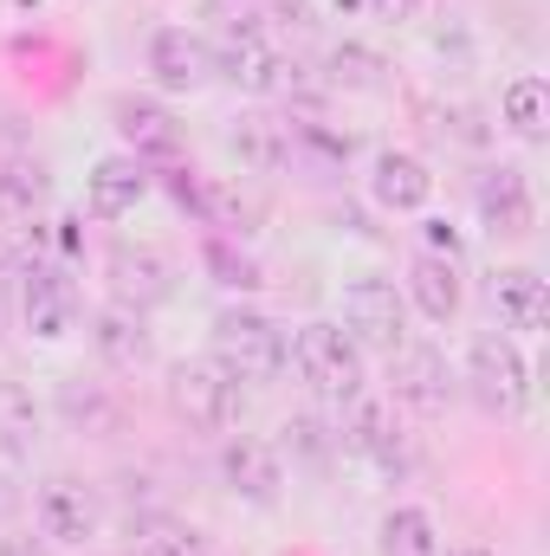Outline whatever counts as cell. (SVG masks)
<instances>
[{
	"instance_id": "cell-33",
	"label": "cell",
	"mask_w": 550,
	"mask_h": 556,
	"mask_svg": "<svg viewBox=\"0 0 550 556\" xmlns=\"http://www.w3.org/2000/svg\"><path fill=\"white\" fill-rule=\"evenodd\" d=\"M0 556H52L46 538H0Z\"/></svg>"
},
{
	"instance_id": "cell-4",
	"label": "cell",
	"mask_w": 550,
	"mask_h": 556,
	"mask_svg": "<svg viewBox=\"0 0 550 556\" xmlns=\"http://www.w3.org/2000/svg\"><path fill=\"white\" fill-rule=\"evenodd\" d=\"M357 350H383V356H396L402 343H409V304H402V291L389 285V278H357L350 291H343V324H337Z\"/></svg>"
},
{
	"instance_id": "cell-1",
	"label": "cell",
	"mask_w": 550,
	"mask_h": 556,
	"mask_svg": "<svg viewBox=\"0 0 550 556\" xmlns=\"http://www.w3.org/2000/svg\"><path fill=\"white\" fill-rule=\"evenodd\" d=\"M285 363H291L298 382H311V395H324V402H357V395H363V350H357L337 324H298V337L285 343Z\"/></svg>"
},
{
	"instance_id": "cell-30",
	"label": "cell",
	"mask_w": 550,
	"mask_h": 556,
	"mask_svg": "<svg viewBox=\"0 0 550 556\" xmlns=\"http://www.w3.org/2000/svg\"><path fill=\"white\" fill-rule=\"evenodd\" d=\"M427 253H434V260H460V233H453L447 220H427Z\"/></svg>"
},
{
	"instance_id": "cell-11",
	"label": "cell",
	"mask_w": 550,
	"mask_h": 556,
	"mask_svg": "<svg viewBox=\"0 0 550 556\" xmlns=\"http://www.w3.org/2000/svg\"><path fill=\"white\" fill-rule=\"evenodd\" d=\"M33 511H39V538L46 544H91L98 538V498L78 479H46Z\"/></svg>"
},
{
	"instance_id": "cell-3",
	"label": "cell",
	"mask_w": 550,
	"mask_h": 556,
	"mask_svg": "<svg viewBox=\"0 0 550 556\" xmlns=\"http://www.w3.org/2000/svg\"><path fill=\"white\" fill-rule=\"evenodd\" d=\"M168 408L188 420V427L227 433L240 420V408H247V395H240V382L214 356H195V363H175L168 369Z\"/></svg>"
},
{
	"instance_id": "cell-17",
	"label": "cell",
	"mask_w": 550,
	"mask_h": 556,
	"mask_svg": "<svg viewBox=\"0 0 550 556\" xmlns=\"http://www.w3.org/2000/svg\"><path fill=\"white\" fill-rule=\"evenodd\" d=\"M91 350L104 356V369L137 376L142 363H149V330H142V311H124V304L98 311V317H91Z\"/></svg>"
},
{
	"instance_id": "cell-14",
	"label": "cell",
	"mask_w": 550,
	"mask_h": 556,
	"mask_svg": "<svg viewBox=\"0 0 550 556\" xmlns=\"http://www.w3.org/2000/svg\"><path fill=\"white\" fill-rule=\"evenodd\" d=\"M149 194V175H142L137 155H104L91 175H85V214L91 220H124Z\"/></svg>"
},
{
	"instance_id": "cell-31",
	"label": "cell",
	"mask_w": 550,
	"mask_h": 556,
	"mask_svg": "<svg viewBox=\"0 0 550 556\" xmlns=\"http://www.w3.org/2000/svg\"><path fill=\"white\" fill-rule=\"evenodd\" d=\"M20 505H26V492H20V479H13V472L0 466V525H7V518H13Z\"/></svg>"
},
{
	"instance_id": "cell-20",
	"label": "cell",
	"mask_w": 550,
	"mask_h": 556,
	"mask_svg": "<svg viewBox=\"0 0 550 556\" xmlns=\"http://www.w3.org/2000/svg\"><path fill=\"white\" fill-rule=\"evenodd\" d=\"M409 298L427 324H453V317H460V273H453V260L421 253L409 266Z\"/></svg>"
},
{
	"instance_id": "cell-28",
	"label": "cell",
	"mask_w": 550,
	"mask_h": 556,
	"mask_svg": "<svg viewBox=\"0 0 550 556\" xmlns=\"http://www.w3.org/2000/svg\"><path fill=\"white\" fill-rule=\"evenodd\" d=\"M137 556H214V551H208V538L188 531V525H149L137 538Z\"/></svg>"
},
{
	"instance_id": "cell-18",
	"label": "cell",
	"mask_w": 550,
	"mask_h": 556,
	"mask_svg": "<svg viewBox=\"0 0 550 556\" xmlns=\"http://www.w3.org/2000/svg\"><path fill=\"white\" fill-rule=\"evenodd\" d=\"M402 427H396V415H389V402H350V420H343V453H357V459H376V466H396L402 459V440H396Z\"/></svg>"
},
{
	"instance_id": "cell-25",
	"label": "cell",
	"mask_w": 550,
	"mask_h": 556,
	"mask_svg": "<svg viewBox=\"0 0 550 556\" xmlns=\"http://www.w3.org/2000/svg\"><path fill=\"white\" fill-rule=\"evenodd\" d=\"M383 556H440L434 518L414 511V505H396V511L383 518Z\"/></svg>"
},
{
	"instance_id": "cell-23",
	"label": "cell",
	"mask_w": 550,
	"mask_h": 556,
	"mask_svg": "<svg viewBox=\"0 0 550 556\" xmlns=\"http://www.w3.org/2000/svg\"><path fill=\"white\" fill-rule=\"evenodd\" d=\"M499 111H505V124H512L525 142H538L550 130V85L538 78V72L512 78V85H505V98H499Z\"/></svg>"
},
{
	"instance_id": "cell-32",
	"label": "cell",
	"mask_w": 550,
	"mask_h": 556,
	"mask_svg": "<svg viewBox=\"0 0 550 556\" xmlns=\"http://www.w3.org/2000/svg\"><path fill=\"white\" fill-rule=\"evenodd\" d=\"M266 13H273L278 26H304V20H311V7H304V0H266Z\"/></svg>"
},
{
	"instance_id": "cell-7",
	"label": "cell",
	"mask_w": 550,
	"mask_h": 556,
	"mask_svg": "<svg viewBox=\"0 0 550 556\" xmlns=\"http://www.w3.org/2000/svg\"><path fill=\"white\" fill-rule=\"evenodd\" d=\"M20 324H26L39 343L72 337V330H78V291H72V278L52 273V266H33V273L20 278Z\"/></svg>"
},
{
	"instance_id": "cell-21",
	"label": "cell",
	"mask_w": 550,
	"mask_h": 556,
	"mask_svg": "<svg viewBox=\"0 0 550 556\" xmlns=\"http://www.w3.org/2000/svg\"><path fill=\"white\" fill-rule=\"evenodd\" d=\"M117 130L124 142L142 155H182V130H175V117L162 111V104H149V98H117Z\"/></svg>"
},
{
	"instance_id": "cell-27",
	"label": "cell",
	"mask_w": 550,
	"mask_h": 556,
	"mask_svg": "<svg viewBox=\"0 0 550 556\" xmlns=\"http://www.w3.org/2000/svg\"><path fill=\"white\" fill-rule=\"evenodd\" d=\"M330 85L376 91V85H383V59H376L370 46H337V52H330Z\"/></svg>"
},
{
	"instance_id": "cell-10",
	"label": "cell",
	"mask_w": 550,
	"mask_h": 556,
	"mask_svg": "<svg viewBox=\"0 0 550 556\" xmlns=\"http://www.w3.org/2000/svg\"><path fill=\"white\" fill-rule=\"evenodd\" d=\"M473 201H479L486 233H499V240H518V233H532V220H538V201H532L525 168H486L479 188H473Z\"/></svg>"
},
{
	"instance_id": "cell-34",
	"label": "cell",
	"mask_w": 550,
	"mask_h": 556,
	"mask_svg": "<svg viewBox=\"0 0 550 556\" xmlns=\"http://www.w3.org/2000/svg\"><path fill=\"white\" fill-rule=\"evenodd\" d=\"M376 7V20H414L421 13V0H370Z\"/></svg>"
},
{
	"instance_id": "cell-6",
	"label": "cell",
	"mask_w": 550,
	"mask_h": 556,
	"mask_svg": "<svg viewBox=\"0 0 550 556\" xmlns=\"http://www.w3.org/2000/svg\"><path fill=\"white\" fill-rule=\"evenodd\" d=\"M208 52H214V72H221L227 85L253 91V98L291 91V72H298V65H285L273 46H266V33H260V26H247V20H234V26L221 33V46H208Z\"/></svg>"
},
{
	"instance_id": "cell-35",
	"label": "cell",
	"mask_w": 550,
	"mask_h": 556,
	"mask_svg": "<svg viewBox=\"0 0 550 556\" xmlns=\"http://www.w3.org/2000/svg\"><path fill=\"white\" fill-rule=\"evenodd\" d=\"M460 556H492V551H460Z\"/></svg>"
},
{
	"instance_id": "cell-24",
	"label": "cell",
	"mask_w": 550,
	"mask_h": 556,
	"mask_svg": "<svg viewBox=\"0 0 550 556\" xmlns=\"http://www.w3.org/2000/svg\"><path fill=\"white\" fill-rule=\"evenodd\" d=\"M227 142H234V155H240L247 168H260V175H273L278 162L291 155V137H285V124H273V117H240Z\"/></svg>"
},
{
	"instance_id": "cell-19",
	"label": "cell",
	"mask_w": 550,
	"mask_h": 556,
	"mask_svg": "<svg viewBox=\"0 0 550 556\" xmlns=\"http://www.w3.org/2000/svg\"><path fill=\"white\" fill-rule=\"evenodd\" d=\"M46 194H52L46 162H33V155L0 162V220H7V227H33L39 207H46Z\"/></svg>"
},
{
	"instance_id": "cell-26",
	"label": "cell",
	"mask_w": 550,
	"mask_h": 556,
	"mask_svg": "<svg viewBox=\"0 0 550 556\" xmlns=\"http://www.w3.org/2000/svg\"><path fill=\"white\" fill-rule=\"evenodd\" d=\"M59 408H65V420L78 427V433H111L117 427V402L104 395V389H78V382H65V395H59Z\"/></svg>"
},
{
	"instance_id": "cell-2",
	"label": "cell",
	"mask_w": 550,
	"mask_h": 556,
	"mask_svg": "<svg viewBox=\"0 0 550 556\" xmlns=\"http://www.w3.org/2000/svg\"><path fill=\"white\" fill-rule=\"evenodd\" d=\"M214 363L234 382H278L285 376V330L260 311H221L214 317Z\"/></svg>"
},
{
	"instance_id": "cell-22",
	"label": "cell",
	"mask_w": 550,
	"mask_h": 556,
	"mask_svg": "<svg viewBox=\"0 0 550 556\" xmlns=\"http://www.w3.org/2000/svg\"><path fill=\"white\" fill-rule=\"evenodd\" d=\"M39 427H46V408L33 402V389L0 382V459H26L39 446Z\"/></svg>"
},
{
	"instance_id": "cell-13",
	"label": "cell",
	"mask_w": 550,
	"mask_h": 556,
	"mask_svg": "<svg viewBox=\"0 0 550 556\" xmlns=\"http://www.w3.org/2000/svg\"><path fill=\"white\" fill-rule=\"evenodd\" d=\"M370 194H376V207H389V214H421L427 201H434V168L409 155V149H383L376 162H370Z\"/></svg>"
},
{
	"instance_id": "cell-12",
	"label": "cell",
	"mask_w": 550,
	"mask_h": 556,
	"mask_svg": "<svg viewBox=\"0 0 550 556\" xmlns=\"http://www.w3.org/2000/svg\"><path fill=\"white\" fill-rule=\"evenodd\" d=\"M104 273H111V291H117L124 311H149V304H162V298L175 291V266H168L155 247H130V240L111 247Z\"/></svg>"
},
{
	"instance_id": "cell-8",
	"label": "cell",
	"mask_w": 550,
	"mask_h": 556,
	"mask_svg": "<svg viewBox=\"0 0 550 556\" xmlns=\"http://www.w3.org/2000/svg\"><path fill=\"white\" fill-rule=\"evenodd\" d=\"M389 389H396V402H409L421 415H440L453 402V369L434 343H402L389 356Z\"/></svg>"
},
{
	"instance_id": "cell-16",
	"label": "cell",
	"mask_w": 550,
	"mask_h": 556,
	"mask_svg": "<svg viewBox=\"0 0 550 556\" xmlns=\"http://www.w3.org/2000/svg\"><path fill=\"white\" fill-rule=\"evenodd\" d=\"M486 298H492V311H499L505 330H545L550 324V291L532 266H499L492 285H486Z\"/></svg>"
},
{
	"instance_id": "cell-29",
	"label": "cell",
	"mask_w": 550,
	"mask_h": 556,
	"mask_svg": "<svg viewBox=\"0 0 550 556\" xmlns=\"http://www.w3.org/2000/svg\"><path fill=\"white\" fill-rule=\"evenodd\" d=\"M201 260H208V273H221V285H234V291H253V285H260V266H253L247 253H234L227 240H208Z\"/></svg>"
},
{
	"instance_id": "cell-5",
	"label": "cell",
	"mask_w": 550,
	"mask_h": 556,
	"mask_svg": "<svg viewBox=\"0 0 550 556\" xmlns=\"http://www.w3.org/2000/svg\"><path fill=\"white\" fill-rule=\"evenodd\" d=\"M466 382H473V395H479L486 408H499V415H518V408L532 402V369H525V356H518V343H512L505 330L473 337V350H466Z\"/></svg>"
},
{
	"instance_id": "cell-9",
	"label": "cell",
	"mask_w": 550,
	"mask_h": 556,
	"mask_svg": "<svg viewBox=\"0 0 550 556\" xmlns=\"http://www.w3.org/2000/svg\"><path fill=\"white\" fill-rule=\"evenodd\" d=\"M149 78H155L162 91H201V85L214 78L208 39L188 33V26H162V33L149 39Z\"/></svg>"
},
{
	"instance_id": "cell-15",
	"label": "cell",
	"mask_w": 550,
	"mask_h": 556,
	"mask_svg": "<svg viewBox=\"0 0 550 556\" xmlns=\"http://www.w3.org/2000/svg\"><path fill=\"white\" fill-rule=\"evenodd\" d=\"M221 479H227L240 498L273 505L278 485H285V459H278V446H266V440H227V446H221Z\"/></svg>"
}]
</instances>
